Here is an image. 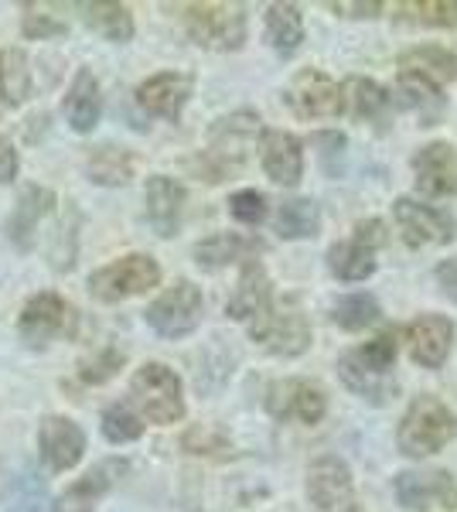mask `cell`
<instances>
[{
  "label": "cell",
  "instance_id": "17",
  "mask_svg": "<svg viewBox=\"0 0 457 512\" xmlns=\"http://www.w3.org/2000/svg\"><path fill=\"white\" fill-rule=\"evenodd\" d=\"M41 458L52 472H69L86 454V434L72 417H45L38 434Z\"/></svg>",
  "mask_w": 457,
  "mask_h": 512
},
{
  "label": "cell",
  "instance_id": "28",
  "mask_svg": "<svg viewBox=\"0 0 457 512\" xmlns=\"http://www.w3.org/2000/svg\"><path fill=\"white\" fill-rule=\"evenodd\" d=\"M400 72H413V76L430 79L434 86H444V82L457 79V59L447 52V48L423 45V48H413V52L403 55Z\"/></svg>",
  "mask_w": 457,
  "mask_h": 512
},
{
  "label": "cell",
  "instance_id": "25",
  "mask_svg": "<svg viewBox=\"0 0 457 512\" xmlns=\"http://www.w3.org/2000/svg\"><path fill=\"white\" fill-rule=\"evenodd\" d=\"M110 472H113V465H99L89 475L76 478V482L55 499L52 512H93L99 506V499H103L113 485Z\"/></svg>",
  "mask_w": 457,
  "mask_h": 512
},
{
  "label": "cell",
  "instance_id": "27",
  "mask_svg": "<svg viewBox=\"0 0 457 512\" xmlns=\"http://www.w3.org/2000/svg\"><path fill=\"white\" fill-rule=\"evenodd\" d=\"M86 24L106 41H116V45H127L134 38V14H130L127 4H116V0L86 4Z\"/></svg>",
  "mask_w": 457,
  "mask_h": 512
},
{
  "label": "cell",
  "instance_id": "13",
  "mask_svg": "<svg viewBox=\"0 0 457 512\" xmlns=\"http://www.w3.org/2000/svg\"><path fill=\"white\" fill-rule=\"evenodd\" d=\"M393 216L403 239L410 246H417V250H423V246H444L454 239V219L447 212L434 209V205L417 202V198H396Z\"/></svg>",
  "mask_w": 457,
  "mask_h": 512
},
{
  "label": "cell",
  "instance_id": "23",
  "mask_svg": "<svg viewBox=\"0 0 457 512\" xmlns=\"http://www.w3.org/2000/svg\"><path fill=\"white\" fill-rule=\"evenodd\" d=\"M270 301H273V294H270L267 270L256 260L243 263V274H239L236 294H232L226 304V315L236 321H253L263 308H270Z\"/></svg>",
  "mask_w": 457,
  "mask_h": 512
},
{
  "label": "cell",
  "instance_id": "43",
  "mask_svg": "<svg viewBox=\"0 0 457 512\" xmlns=\"http://www.w3.org/2000/svg\"><path fill=\"white\" fill-rule=\"evenodd\" d=\"M437 284H440V291H444L457 304V260L440 263V267H437Z\"/></svg>",
  "mask_w": 457,
  "mask_h": 512
},
{
  "label": "cell",
  "instance_id": "38",
  "mask_svg": "<svg viewBox=\"0 0 457 512\" xmlns=\"http://www.w3.org/2000/svg\"><path fill=\"white\" fill-rule=\"evenodd\" d=\"M229 212L236 222L256 226V222L267 219V198H263L260 192H253V188H246V192H236L229 198Z\"/></svg>",
  "mask_w": 457,
  "mask_h": 512
},
{
  "label": "cell",
  "instance_id": "7",
  "mask_svg": "<svg viewBox=\"0 0 457 512\" xmlns=\"http://www.w3.org/2000/svg\"><path fill=\"white\" fill-rule=\"evenodd\" d=\"M185 28L195 45L212 52H236L246 41V11L239 4H188Z\"/></svg>",
  "mask_w": 457,
  "mask_h": 512
},
{
  "label": "cell",
  "instance_id": "20",
  "mask_svg": "<svg viewBox=\"0 0 457 512\" xmlns=\"http://www.w3.org/2000/svg\"><path fill=\"white\" fill-rule=\"evenodd\" d=\"M191 96V79L181 72H157L147 82L137 86V103L144 106L151 117L161 120H178Z\"/></svg>",
  "mask_w": 457,
  "mask_h": 512
},
{
  "label": "cell",
  "instance_id": "29",
  "mask_svg": "<svg viewBox=\"0 0 457 512\" xmlns=\"http://www.w3.org/2000/svg\"><path fill=\"white\" fill-rule=\"evenodd\" d=\"M86 175L89 181H96V185L120 188L134 178V161H130V154L123 151V147L103 144L86 158Z\"/></svg>",
  "mask_w": 457,
  "mask_h": 512
},
{
  "label": "cell",
  "instance_id": "18",
  "mask_svg": "<svg viewBox=\"0 0 457 512\" xmlns=\"http://www.w3.org/2000/svg\"><path fill=\"white\" fill-rule=\"evenodd\" d=\"M260 161L270 181L277 185H297L304 175V151L301 140L287 130H263L260 137Z\"/></svg>",
  "mask_w": 457,
  "mask_h": 512
},
{
  "label": "cell",
  "instance_id": "33",
  "mask_svg": "<svg viewBox=\"0 0 457 512\" xmlns=\"http://www.w3.org/2000/svg\"><path fill=\"white\" fill-rule=\"evenodd\" d=\"M400 106L403 110H413L420 113L423 120H434L440 113V106H444V99H440V86H434L430 79L423 76H413V72H400Z\"/></svg>",
  "mask_w": 457,
  "mask_h": 512
},
{
  "label": "cell",
  "instance_id": "34",
  "mask_svg": "<svg viewBox=\"0 0 457 512\" xmlns=\"http://www.w3.org/2000/svg\"><path fill=\"white\" fill-rule=\"evenodd\" d=\"M331 321L345 332H362V328L376 325L379 321V301L372 294H348L338 297L331 308Z\"/></svg>",
  "mask_w": 457,
  "mask_h": 512
},
{
  "label": "cell",
  "instance_id": "10",
  "mask_svg": "<svg viewBox=\"0 0 457 512\" xmlns=\"http://www.w3.org/2000/svg\"><path fill=\"white\" fill-rule=\"evenodd\" d=\"M307 499L321 512H362L355 502L352 472L342 458H318L307 468Z\"/></svg>",
  "mask_w": 457,
  "mask_h": 512
},
{
  "label": "cell",
  "instance_id": "42",
  "mask_svg": "<svg viewBox=\"0 0 457 512\" xmlns=\"http://www.w3.org/2000/svg\"><path fill=\"white\" fill-rule=\"evenodd\" d=\"M14 175H18V151H14L11 140L0 137V185L14 181Z\"/></svg>",
  "mask_w": 457,
  "mask_h": 512
},
{
  "label": "cell",
  "instance_id": "30",
  "mask_svg": "<svg viewBox=\"0 0 457 512\" xmlns=\"http://www.w3.org/2000/svg\"><path fill=\"white\" fill-rule=\"evenodd\" d=\"M267 41L280 55H294L304 41V21L294 4H270L267 7Z\"/></svg>",
  "mask_w": 457,
  "mask_h": 512
},
{
  "label": "cell",
  "instance_id": "6",
  "mask_svg": "<svg viewBox=\"0 0 457 512\" xmlns=\"http://www.w3.org/2000/svg\"><path fill=\"white\" fill-rule=\"evenodd\" d=\"M157 284H161V267L147 253H127L120 260L99 267L96 274H89V294L106 304L127 301V297L151 291Z\"/></svg>",
  "mask_w": 457,
  "mask_h": 512
},
{
  "label": "cell",
  "instance_id": "8",
  "mask_svg": "<svg viewBox=\"0 0 457 512\" xmlns=\"http://www.w3.org/2000/svg\"><path fill=\"white\" fill-rule=\"evenodd\" d=\"M205 315V301L191 280H178L171 284L161 297H154L144 311V321L164 338H185L202 325Z\"/></svg>",
  "mask_w": 457,
  "mask_h": 512
},
{
  "label": "cell",
  "instance_id": "26",
  "mask_svg": "<svg viewBox=\"0 0 457 512\" xmlns=\"http://www.w3.org/2000/svg\"><path fill=\"white\" fill-rule=\"evenodd\" d=\"M52 202L55 198L48 188H28V192L21 195V202L14 205V216L7 219V236L18 246H31V236H35L38 222L48 216Z\"/></svg>",
  "mask_w": 457,
  "mask_h": 512
},
{
  "label": "cell",
  "instance_id": "1",
  "mask_svg": "<svg viewBox=\"0 0 457 512\" xmlns=\"http://www.w3.org/2000/svg\"><path fill=\"white\" fill-rule=\"evenodd\" d=\"M393 366H396V332H382L379 338L365 342L362 349L345 352L338 359V376L362 400L389 403L400 393Z\"/></svg>",
  "mask_w": 457,
  "mask_h": 512
},
{
  "label": "cell",
  "instance_id": "44",
  "mask_svg": "<svg viewBox=\"0 0 457 512\" xmlns=\"http://www.w3.org/2000/svg\"><path fill=\"white\" fill-rule=\"evenodd\" d=\"M331 11L348 14V18H376L382 4H376V0H369V4H331Z\"/></svg>",
  "mask_w": 457,
  "mask_h": 512
},
{
  "label": "cell",
  "instance_id": "31",
  "mask_svg": "<svg viewBox=\"0 0 457 512\" xmlns=\"http://www.w3.org/2000/svg\"><path fill=\"white\" fill-rule=\"evenodd\" d=\"M0 96L7 106H21L31 96V65L21 48L0 52Z\"/></svg>",
  "mask_w": 457,
  "mask_h": 512
},
{
  "label": "cell",
  "instance_id": "22",
  "mask_svg": "<svg viewBox=\"0 0 457 512\" xmlns=\"http://www.w3.org/2000/svg\"><path fill=\"white\" fill-rule=\"evenodd\" d=\"M62 113L76 134L96 130L99 113H103V96H99V82L89 69H79L76 76H72L69 89H65V99H62Z\"/></svg>",
  "mask_w": 457,
  "mask_h": 512
},
{
  "label": "cell",
  "instance_id": "14",
  "mask_svg": "<svg viewBox=\"0 0 457 512\" xmlns=\"http://www.w3.org/2000/svg\"><path fill=\"white\" fill-rule=\"evenodd\" d=\"M267 410L277 420H297V424L314 427L328 410V400L311 379H280L267 390Z\"/></svg>",
  "mask_w": 457,
  "mask_h": 512
},
{
  "label": "cell",
  "instance_id": "3",
  "mask_svg": "<svg viewBox=\"0 0 457 512\" xmlns=\"http://www.w3.org/2000/svg\"><path fill=\"white\" fill-rule=\"evenodd\" d=\"M130 400L137 403L140 417H147L157 427L178 424L185 417V393H181V379L164 362H144L134 376H130Z\"/></svg>",
  "mask_w": 457,
  "mask_h": 512
},
{
  "label": "cell",
  "instance_id": "37",
  "mask_svg": "<svg viewBox=\"0 0 457 512\" xmlns=\"http://www.w3.org/2000/svg\"><path fill=\"white\" fill-rule=\"evenodd\" d=\"M99 427H103V437L110 444H127L144 434V420L134 414L130 403H110L99 417Z\"/></svg>",
  "mask_w": 457,
  "mask_h": 512
},
{
  "label": "cell",
  "instance_id": "41",
  "mask_svg": "<svg viewBox=\"0 0 457 512\" xmlns=\"http://www.w3.org/2000/svg\"><path fill=\"white\" fill-rule=\"evenodd\" d=\"M185 448L191 454H212V451H222L226 448V437L222 434H212L209 427H195L188 437H185Z\"/></svg>",
  "mask_w": 457,
  "mask_h": 512
},
{
  "label": "cell",
  "instance_id": "2",
  "mask_svg": "<svg viewBox=\"0 0 457 512\" xmlns=\"http://www.w3.org/2000/svg\"><path fill=\"white\" fill-rule=\"evenodd\" d=\"M457 434V417L437 396H417L406 410L400 431H396V444L406 458H427L437 454L440 448L451 444V437Z\"/></svg>",
  "mask_w": 457,
  "mask_h": 512
},
{
  "label": "cell",
  "instance_id": "39",
  "mask_svg": "<svg viewBox=\"0 0 457 512\" xmlns=\"http://www.w3.org/2000/svg\"><path fill=\"white\" fill-rule=\"evenodd\" d=\"M123 366V352H113V349H106V352H99L93 355V359H86L82 362V369H79V376H82V383H106L116 369Z\"/></svg>",
  "mask_w": 457,
  "mask_h": 512
},
{
  "label": "cell",
  "instance_id": "15",
  "mask_svg": "<svg viewBox=\"0 0 457 512\" xmlns=\"http://www.w3.org/2000/svg\"><path fill=\"white\" fill-rule=\"evenodd\" d=\"M396 502L403 509L427 512V509H454L457 506V485L447 472H403L396 475Z\"/></svg>",
  "mask_w": 457,
  "mask_h": 512
},
{
  "label": "cell",
  "instance_id": "24",
  "mask_svg": "<svg viewBox=\"0 0 457 512\" xmlns=\"http://www.w3.org/2000/svg\"><path fill=\"white\" fill-rule=\"evenodd\" d=\"M260 250H263V243L253 236L219 233V236L202 239V243L195 246V263L205 270H219V267H229V263H249Z\"/></svg>",
  "mask_w": 457,
  "mask_h": 512
},
{
  "label": "cell",
  "instance_id": "5",
  "mask_svg": "<svg viewBox=\"0 0 457 512\" xmlns=\"http://www.w3.org/2000/svg\"><path fill=\"white\" fill-rule=\"evenodd\" d=\"M249 338L260 342L263 349L273 355H301L311 345V325H307L304 311L297 301H270V308H263L260 315L249 321Z\"/></svg>",
  "mask_w": 457,
  "mask_h": 512
},
{
  "label": "cell",
  "instance_id": "40",
  "mask_svg": "<svg viewBox=\"0 0 457 512\" xmlns=\"http://www.w3.org/2000/svg\"><path fill=\"white\" fill-rule=\"evenodd\" d=\"M24 35L28 38H52V35H65V24L62 21H55L52 14H45V11H38V7H24Z\"/></svg>",
  "mask_w": 457,
  "mask_h": 512
},
{
  "label": "cell",
  "instance_id": "4",
  "mask_svg": "<svg viewBox=\"0 0 457 512\" xmlns=\"http://www.w3.org/2000/svg\"><path fill=\"white\" fill-rule=\"evenodd\" d=\"M256 137H263V134H260V117H253V113H232V117L215 123L209 147H205V154H202V168H205V175H209V181H222V178H229L232 171L243 168Z\"/></svg>",
  "mask_w": 457,
  "mask_h": 512
},
{
  "label": "cell",
  "instance_id": "21",
  "mask_svg": "<svg viewBox=\"0 0 457 512\" xmlns=\"http://www.w3.org/2000/svg\"><path fill=\"white\" fill-rule=\"evenodd\" d=\"M147 222L154 226L157 236H174L178 233V222H181V209H185V188L178 185L168 175H154L147 181Z\"/></svg>",
  "mask_w": 457,
  "mask_h": 512
},
{
  "label": "cell",
  "instance_id": "36",
  "mask_svg": "<svg viewBox=\"0 0 457 512\" xmlns=\"http://www.w3.org/2000/svg\"><path fill=\"white\" fill-rule=\"evenodd\" d=\"M400 21H413L420 28H454L457 0H410L400 4Z\"/></svg>",
  "mask_w": 457,
  "mask_h": 512
},
{
  "label": "cell",
  "instance_id": "19",
  "mask_svg": "<svg viewBox=\"0 0 457 512\" xmlns=\"http://www.w3.org/2000/svg\"><path fill=\"white\" fill-rule=\"evenodd\" d=\"M454 342V321L444 315H420L406 328V345H410V355L427 369L444 366L447 352H451Z\"/></svg>",
  "mask_w": 457,
  "mask_h": 512
},
{
  "label": "cell",
  "instance_id": "12",
  "mask_svg": "<svg viewBox=\"0 0 457 512\" xmlns=\"http://www.w3.org/2000/svg\"><path fill=\"white\" fill-rule=\"evenodd\" d=\"M287 103L294 106V113L304 120L338 117V113L345 110V89L318 69H304L290 82Z\"/></svg>",
  "mask_w": 457,
  "mask_h": 512
},
{
  "label": "cell",
  "instance_id": "35",
  "mask_svg": "<svg viewBox=\"0 0 457 512\" xmlns=\"http://www.w3.org/2000/svg\"><path fill=\"white\" fill-rule=\"evenodd\" d=\"M345 106L362 120H376L386 113L389 106V96L379 82L372 79H348L345 82Z\"/></svg>",
  "mask_w": 457,
  "mask_h": 512
},
{
  "label": "cell",
  "instance_id": "9",
  "mask_svg": "<svg viewBox=\"0 0 457 512\" xmlns=\"http://www.w3.org/2000/svg\"><path fill=\"white\" fill-rule=\"evenodd\" d=\"M386 243V226L379 219H362L352 239L328 250V267L338 280H365L376 270V250Z\"/></svg>",
  "mask_w": 457,
  "mask_h": 512
},
{
  "label": "cell",
  "instance_id": "32",
  "mask_svg": "<svg viewBox=\"0 0 457 512\" xmlns=\"http://www.w3.org/2000/svg\"><path fill=\"white\" fill-rule=\"evenodd\" d=\"M321 226V209L311 198H287L277 212V233L284 239H307Z\"/></svg>",
  "mask_w": 457,
  "mask_h": 512
},
{
  "label": "cell",
  "instance_id": "16",
  "mask_svg": "<svg viewBox=\"0 0 457 512\" xmlns=\"http://www.w3.org/2000/svg\"><path fill=\"white\" fill-rule=\"evenodd\" d=\"M413 175L423 195L447 198L457 195V147L434 140L413 154Z\"/></svg>",
  "mask_w": 457,
  "mask_h": 512
},
{
  "label": "cell",
  "instance_id": "11",
  "mask_svg": "<svg viewBox=\"0 0 457 512\" xmlns=\"http://www.w3.org/2000/svg\"><path fill=\"white\" fill-rule=\"evenodd\" d=\"M72 325H76L72 304L62 301V297L52 291L31 297V301L21 308V318H18V332L28 345H48L52 338L69 335Z\"/></svg>",
  "mask_w": 457,
  "mask_h": 512
}]
</instances>
